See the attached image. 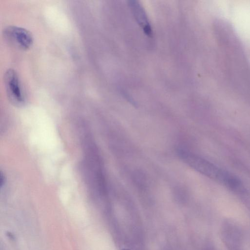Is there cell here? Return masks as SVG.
<instances>
[{
  "instance_id": "obj_1",
  "label": "cell",
  "mask_w": 250,
  "mask_h": 250,
  "mask_svg": "<svg viewBox=\"0 0 250 250\" xmlns=\"http://www.w3.org/2000/svg\"><path fill=\"white\" fill-rule=\"evenodd\" d=\"M177 152L185 163L200 173L231 189H237L241 188V183L238 178L206 159L183 149H178Z\"/></svg>"
},
{
  "instance_id": "obj_2",
  "label": "cell",
  "mask_w": 250,
  "mask_h": 250,
  "mask_svg": "<svg viewBox=\"0 0 250 250\" xmlns=\"http://www.w3.org/2000/svg\"><path fill=\"white\" fill-rule=\"evenodd\" d=\"M4 83L9 100L16 105H21L25 97L20 80L17 72L12 68L8 69L4 73Z\"/></svg>"
},
{
  "instance_id": "obj_3",
  "label": "cell",
  "mask_w": 250,
  "mask_h": 250,
  "mask_svg": "<svg viewBox=\"0 0 250 250\" xmlns=\"http://www.w3.org/2000/svg\"><path fill=\"white\" fill-rule=\"evenodd\" d=\"M3 33L4 38L8 42L21 50L28 49L33 42L31 33L21 27L8 26L4 29Z\"/></svg>"
},
{
  "instance_id": "obj_4",
  "label": "cell",
  "mask_w": 250,
  "mask_h": 250,
  "mask_svg": "<svg viewBox=\"0 0 250 250\" xmlns=\"http://www.w3.org/2000/svg\"><path fill=\"white\" fill-rule=\"evenodd\" d=\"M128 4L134 19L143 32L148 37H152L153 36L152 27L141 4L135 0L129 1Z\"/></svg>"
}]
</instances>
